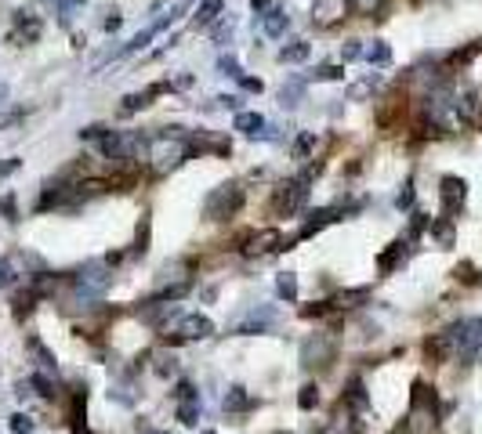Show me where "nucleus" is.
I'll list each match as a JSON object with an SVG mask.
<instances>
[{"label": "nucleus", "mask_w": 482, "mask_h": 434, "mask_svg": "<svg viewBox=\"0 0 482 434\" xmlns=\"http://www.w3.org/2000/svg\"><path fill=\"white\" fill-rule=\"evenodd\" d=\"M312 76L316 80H345V66H319Z\"/></svg>", "instance_id": "nucleus-38"}, {"label": "nucleus", "mask_w": 482, "mask_h": 434, "mask_svg": "<svg viewBox=\"0 0 482 434\" xmlns=\"http://www.w3.org/2000/svg\"><path fill=\"white\" fill-rule=\"evenodd\" d=\"M301 98H305V80L294 76L290 83H283V90H280V105H283V109H297Z\"/></svg>", "instance_id": "nucleus-24"}, {"label": "nucleus", "mask_w": 482, "mask_h": 434, "mask_svg": "<svg viewBox=\"0 0 482 434\" xmlns=\"http://www.w3.org/2000/svg\"><path fill=\"white\" fill-rule=\"evenodd\" d=\"M33 430H37V423L29 420L25 413H15V416H11V434H33Z\"/></svg>", "instance_id": "nucleus-36"}, {"label": "nucleus", "mask_w": 482, "mask_h": 434, "mask_svg": "<svg viewBox=\"0 0 482 434\" xmlns=\"http://www.w3.org/2000/svg\"><path fill=\"white\" fill-rule=\"evenodd\" d=\"M276 293H280L287 304L297 300V275H294V271H280V275H276Z\"/></svg>", "instance_id": "nucleus-27"}, {"label": "nucleus", "mask_w": 482, "mask_h": 434, "mask_svg": "<svg viewBox=\"0 0 482 434\" xmlns=\"http://www.w3.org/2000/svg\"><path fill=\"white\" fill-rule=\"evenodd\" d=\"M160 90H163V83H156V87H149V90H142V95H127V98H124V105H120V112H124V116H131V112L145 109L149 102H153V98L160 95Z\"/></svg>", "instance_id": "nucleus-25"}, {"label": "nucleus", "mask_w": 482, "mask_h": 434, "mask_svg": "<svg viewBox=\"0 0 482 434\" xmlns=\"http://www.w3.org/2000/svg\"><path fill=\"white\" fill-rule=\"evenodd\" d=\"M261 127H265V116L261 112H236V119H232V131H243L247 138H258Z\"/></svg>", "instance_id": "nucleus-20"}, {"label": "nucleus", "mask_w": 482, "mask_h": 434, "mask_svg": "<svg viewBox=\"0 0 482 434\" xmlns=\"http://www.w3.org/2000/svg\"><path fill=\"white\" fill-rule=\"evenodd\" d=\"M218 69L225 73V76H243V69H239V61H236V54H222V61H218Z\"/></svg>", "instance_id": "nucleus-37"}, {"label": "nucleus", "mask_w": 482, "mask_h": 434, "mask_svg": "<svg viewBox=\"0 0 482 434\" xmlns=\"http://www.w3.org/2000/svg\"><path fill=\"white\" fill-rule=\"evenodd\" d=\"M239 83H243V90H254V95H261V80H254V76H239Z\"/></svg>", "instance_id": "nucleus-47"}, {"label": "nucleus", "mask_w": 482, "mask_h": 434, "mask_svg": "<svg viewBox=\"0 0 482 434\" xmlns=\"http://www.w3.org/2000/svg\"><path fill=\"white\" fill-rule=\"evenodd\" d=\"M348 11H352L348 0H316V4H312V22H316V25H334V22H341Z\"/></svg>", "instance_id": "nucleus-9"}, {"label": "nucleus", "mask_w": 482, "mask_h": 434, "mask_svg": "<svg viewBox=\"0 0 482 434\" xmlns=\"http://www.w3.org/2000/svg\"><path fill=\"white\" fill-rule=\"evenodd\" d=\"M348 8H352L355 15H377V11L384 8V0H348Z\"/></svg>", "instance_id": "nucleus-35"}, {"label": "nucleus", "mask_w": 482, "mask_h": 434, "mask_svg": "<svg viewBox=\"0 0 482 434\" xmlns=\"http://www.w3.org/2000/svg\"><path fill=\"white\" fill-rule=\"evenodd\" d=\"M193 156V141L182 134V127H171L156 138H149V156L145 163L153 167L156 174H171L174 167H182Z\"/></svg>", "instance_id": "nucleus-1"}, {"label": "nucleus", "mask_w": 482, "mask_h": 434, "mask_svg": "<svg viewBox=\"0 0 482 434\" xmlns=\"http://www.w3.org/2000/svg\"><path fill=\"white\" fill-rule=\"evenodd\" d=\"M297 406L305 409V413H309V409H316V406H319V387H316V384H305V387H301Z\"/></svg>", "instance_id": "nucleus-32"}, {"label": "nucleus", "mask_w": 482, "mask_h": 434, "mask_svg": "<svg viewBox=\"0 0 482 434\" xmlns=\"http://www.w3.org/2000/svg\"><path fill=\"white\" fill-rule=\"evenodd\" d=\"M280 246H283V235H280L276 228H265V232L251 235L247 254H272V250H280Z\"/></svg>", "instance_id": "nucleus-16"}, {"label": "nucleus", "mask_w": 482, "mask_h": 434, "mask_svg": "<svg viewBox=\"0 0 482 434\" xmlns=\"http://www.w3.org/2000/svg\"><path fill=\"white\" fill-rule=\"evenodd\" d=\"M276 322V307H268V304H261V307H251V312L239 319L236 326H232V333L236 336H251V333H265L268 326Z\"/></svg>", "instance_id": "nucleus-8"}, {"label": "nucleus", "mask_w": 482, "mask_h": 434, "mask_svg": "<svg viewBox=\"0 0 482 434\" xmlns=\"http://www.w3.org/2000/svg\"><path fill=\"white\" fill-rule=\"evenodd\" d=\"M18 170V160H8V163H0V177H8V174H15Z\"/></svg>", "instance_id": "nucleus-48"}, {"label": "nucleus", "mask_w": 482, "mask_h": 434, "mask_svg": "<svg viewBox=\"0 0 482 434\" xmlns=\"http://www.w3.org/2000/svg\"><path fill=\"white\" fill-rule=\"evenodd\" d=\"M218 102H222L225 109H236V112H239V98H236V95H232V98H218Z\"/></svg>", "instance_id": "nucleus-50"}, {"label": "nucleus", "mask_w": 482, "mask_h": 434, "mask_svg": "<svg viewBox=\"0 0 482 434\" xmlns=\"http://www.w3.org/2000/svg\"><path fill=\"white\" fill-rule=\"evenodd\" d=\"M22 275H25V254L0 257V286H15Z\"/></svg>", "instance_id": "nucleus-13"}, {"label": "nucleus", "mask_w": 482, "mask_h": 434, "mask_svg": "<svg viewBox=\"0 0 482 434\" xmlns=\"http://www.w3.org/2000/svg\"><path fill=\"white\" fill-rule=\"evenodd\" d=\"M232 29H236V22H232L229 15H222L214 25H210V37H214V44H225V40L232 37Z\"/></svg>", "instance_id": "nucleus-31"}, {"label": "nucleus", "mask_w": 482, "mask_h": 434, "mask_svg": "<svg viewBox=\"0 0 482 434\" xmlns=\"http://www.w3.org/2000/svg\"><path fill=\"white\" fill-rule=\"evenodd\" d=\"M363 58L370 61V66H388V61H391V47L384 40H374L370 47H363Z\"/></svg>", "instance_id": "nucleus-28"}, {"label": "nucleus", "mask_w": 482, "mask_h": 434, "mask_svg": "<svg viewBox=\"0 0 482 434\" xmlns=\"http://www.w3.org/2000/svg\"><path fill=\"white\" fill-rule=\"evenodd\" d=\"M185 398H200V391H196L189 380H178V387H174V401H185Z\"/></svg>", "instance_id": "nucleus-43"}, {"label": "nucleus", "mask_w": 482, "mask_h": 434, "mask_svg": "<svg viewBox=\"0 0 482 434\" xmlns=\"http://www.w3.org/2000/svg\"><path fill=\"white\" fill-rule=\"evenodd\" d=\"M222 11H225L222 0H203V4L196 8V29H210V25L222 18Z\"/></svg>", "instance_id": "nucleus-21"}, {"label": "nucleus", "mask_w": 482, "mask_h": 434, "mask_svg": "<svg viewBox=\"0 0 482 434\" xmlns=\"http://www.w3.org/2000/svg\"><path fill=\"white\" fill-rule=\"evenodd\" d=\"M428 225H432V221H428V213H420V210H413V213H410V232H406V242H410V239H417V235L425 232Z\"/></svg>", "instance_id": "nucleus-34"}, {"label": "nucleus", "mask_w": 482, "mask_h": 434, "mask_svg": "<svg viewBox=\"0 0 482 434\" xmlns=\"http://www.w3.org/2000/svg\"><path fill=\"white\" fill-rule=\"evenodd\" d=\"M464 199H468V181L457 177V174H446L439 181V203H442V217H457L464 210Z\"/></svg>", "instance_id": "nucleus-6"}, {"label": "nucleus", "mask_w": 482, "mask_h": 434, "mask_svg": "<svg viewBox=\"0 0 482 434\" xmlns=\"http://www.w3.org/2000/svg\"><path fill=\"white\" fill-rule=\"evenodd\" d=\"M29 387H37L40 398H54V384L47 377H33V380H29Z\"/></svg>", "instance_id": "nucleus-42"}, {"label": "nucleus", "mask_w": 482, "mask_h": 434, "mask_svg": "<svg viewBox=\"0 0 482 434\" xmlns=\"http://www.w3.org/2000/svg\"><path fill=\"white\" fill-rule=\"evenodd\" d=\"M457 278H464V283H478V271H475L471 264H461V268H457Z\"/></svg>", "instance_id": "nucleus-45"}, {"label": "nucleus", "mask_w": 482, "mask_h": 434, "mask_svg": "<svg viewBox=\"0 0 482 434\" xmlns=\"http://www.w3.org/2000/svg\"><path fill=\"white\" fill-rule=\"evenodd\" d=\"M113 283V275H109V264L105 261H91V264H84L76 275H73V293L76 300L87 307V300H98Z\"/></svg>", "instance_id": "nucleus-3"}, {"label": "nucleus", "mask_w": 482, "mask_h": 434, "mask_svg": "<svg viewBox=\"0 0 482 434\" xmlns=\"http://www.w3.org/2000/svg\"><path fill=\"white\" fill-rule=\"evenodd\" d=\"M251 8H254L258 15H265V11H268V0H251Z\"/></svg>", "instance_id": "nucleus-51"}, {"label": "nucleus", "mask_w": 482, "mask_h": 434, "mask_svg": "<svg viewBox=\"0 0 482 434\" xmlns=\"http://www.w3.org/2000/svg\"><path fill=\"white\" fill-rule=\"evenodd\" d=\"M243 199H247V196H243V184H239V181H225V184H218V189L203 199V213H207V221H229V217H236V213H239Z\"/></svg>", "instance_id": "nucleus-2"}, {"label": "nucleus", "mask_w": 482, "mask_h": 434, "mask_svg": "<svg viewBox=\"0 0 482 434\" xmlns=\"http://www.w3.org/2000/svg\"><path fill=\"white\" fill-rule=\"evenodd\" d=\"M178 420H182L185 427H196V423H200V398L178 401Z\"/></svg>", "instance_id": "nucleus-29"}, {"label": "nucleus", "mask_w": 482, "mask_h": 434, "mask_svg": "<svg viewBox=\"0 0 482 434\" xmlns=\"http://www.w3.org/2000/svg\"><path fill=\"white\" fill-rule=\"evenodd\" d=\"M15 25H18V37L25 44H37L40 33H44V22L33 15V11H15Z\"/></svg>", "instance_id": "nucleus-12"}, {"label": "nucleus", "mask_w": 482, "mask_h": 434, "mask_svg": "<svg viewBox=\"0 0 482 434\" xmlns=\"http://www.w3.org/2000/svg\"><path fill=\"white\" fill-rule=\"evenodd\" d=\"M406 257H410V242H406V239H396V242H391L388 250L377 257V268H381V275H391V271H396V268H399Z\"/></svg>", "instance_id": "nucleus-11"}, {"label": "nucleus", "mask_w": 482, "mask_h": 434, "mask_svg": "<svg viewBox=\"0 0 482 434\" xmlns=\"http://www.w3.org/2000/svg\"><path fill=\"white\" fill-rule=\"evenodd\" d=\"M174 369H178V362H174V358H160V365H156V373H160V377H171Z\"/></svg>", "instance_id": "nucleus-46"}, {"label": "nucleus", "mask_w": 482, "mask_h": 434, "mask_svg": "<svg viewBox=\"0 0 482 434\" xmlns=\"http://www.w3.org/2000/svg\"><path fill=\"white\" fill-rule=\"evenodd\" d=\"M309 54H312L309 40H294V44H287L280 51V61H283V66H297V61H309Z\"/></svg>", "instance_id": "nucleus-26"}, {"label": "nucleus", "mask_w": 482, "mask_h": 434, "mask_svg": "<svg viewBox=\"0 0 482 434\" xmlns=\"http://www.w3.org/2000/svg\"><path fill=\"white\" fill-rule=\"evenodd\" d=\"M359 54H363V44H359V40H345L341 44V61H355Z\"/></svg>", "instance_id": "nucleus-41"}, {"label": "nucleus", "mask_w": 482, "mask_h": 434, "mask_svg": "<svg viewBox=\"0 0 482 434\" xmlns=\"http://www.w3.org/2000/svg\"><path fill=\"white\" fill-rule=\"evenodd\" d=\"M363 300H370V290H367V286H359V290H341L334 300H326V304H330V312H352V307H359Z\"/></svg>", "instance_id": "nucleus-14"}, {"label": "nucleus", "mask_w": 482, "mask_h": 434, "mask_svg": "<svg viewBox=\"0 0 482 434\" xmlns=\"http://www.w3.org/2000/svg\"><path fill=\"white\" fill-rule=\"evenodd\" d=\"M287 25H290V15L283 8H268L261 15V29H265V37H283L287 33Z\"/></svg>", "instance_id": "nucleus-17"}, {"label": "nucleus", "mask_w": 482, "mask_h": 434, "mask_svg": "<svg viewBox=\"0 0 482 434\" xmlns=\"http://www.w3.org/2000/svg\"><path fill=\"white\" fill-rule=\"evenodd\" d=\"M0 213H4V221H18V210H15V196H4V199H0Z\"/></svg>", "instance_id": "nucleus-44"}, {"label": "nucleus", "mask_w": 482, "mask_h": 434, "mask_svg": "<svg viewBox=\"0 0 482 434\" xmlns=\"http://www.w3.org/2000/svg\"><path fill=\"white\" fill-rule=\"evenodd\" d=\"M149 250V213L142 217V225H138V242H134V254H145Z\"/></svg>", "instance_id": "nucleus-40"}, {"label": "nucleus", "mask_w": 482, "mask_h": 434, "mask_svg": "<svg viewBox=\"0 0 482 434\" xmlns=\"http://www.w3.org/2000/svg\"><path fill=\"white\" fill-rule=\"evenodd\" d=\"M200 434H214V430H200Z\"/></svg>", "instance_id": "nucleus-52"}, {"label": "nucleus", "mask_w": 482, "mask_h": 434, "mask_svg": "<svg viewBox=\"0 0 482 434\" xmlns=\"http://www.w3.org/2000/svg\"><path fill=\"white\" fill-rule=\"evenodd\" d=\"M341 406H348L352 413H363L367 406H370V394H367V384L359 380V377H352L348 380V391H345V401Z\"/></svg>", "instance_id": "nucleus-15"}, {"label": "nucleus", "mask_w": 482, "mask_h": 434, "mask_svg": "<svg viewBox=\"0 0 482 434\" xmlns=\"http://www.w3.org/2000/svg\"><path fill=\"white\" fill-rule=\"evenodd\" d=\"M58 4H62V0H58Z\"/></svg>", "instance_id": "nucleus-54"}, {"label": "nucleus", "mask_w": 482, "mask_h": 434, "mask_svg": "<svg viewBox=\"0 0 482 434\" xmlns=\"http://www.w3.org/2000/svg\"><path fill=\"white\" fill-rule=\"evenodd\" d=\"M116 29H120V15L113 11V18H105V33H116Z\"/></svg>", "instance_id": "nucleus-49"}, {"label": "nucleus", "mask_w": 482, "mask_h": 434, "mask_svg": "<svg viewBox=\"0 0 482 434\" xmlns=\"http://www.w3.org/2000/svg\"><path fill=\"white\" fill-rule=\"evenodd\" d=\"M276 434H290V430H276Z\"/></svg>", "instance_id": "nucleus-53"}, {"label": "nucleus", "mask_w": 482, "mask_h": 434, "mask_svg": "<svg viewBox=\"0 0 482 434\" xmlns=\"http://www.w3.org/2000/svg\"><path fill=\"white\" fill-rule=\"evenodd\" d=\"M25 344H29V351H33V358H37V362H40L44 369H54V365H58V362H54V355H51V351H47L44 344H40L37 336H25Z\"/></svg>", "instance_id": "nucleus-30"}, {"label": "nucleus", "mask_w": 482, "mask_h": 434, "mask_svg": "<svg viewBox=\"0 0 482 434\" xmlns=\"http://www.w3.org/2000/svg\"><path fill=\"white\" fill-rule=\"evenodd\" d=\"M312 174H316V170H305V174H297V177L283 181L280 189H276L272 210H276V213H297L301 206H305V199H309V184H312Z\"/></svg>", "instance_id": "nucleus-4"}, {"label": "nucleus", "mask_w": 482, "mask_h": 434, "mask_svg": "<svg viewBox=\"0 0 482 434\" xmlns=\"http://www.w3.org/2000/svg\"><path fill=\"white\" fill-rule=\"evenodd\" d=\"M193 148H200V152H214V156H225V152H232L229 138H214V134H203V131L193 138Z\"/></svg>", "instance_id": "nucleus-23"}, {"label": "nucleus", "mask_w": 482, "mask_h": 434, "mask_svg": "<svg viewBox=\"0 0 482 434\" xmlns=\"http://www.w3.org/2000/svg\"><path fill=\"white\" fill-rule=\"evenodd\" d=\"M330 221H338V210L334 206H323V210H316V213H309V221L301 225V232H297V239H309L312 232H319V228H326Z\"/></svg>", "instance_id": "nucleus-18"}, {"label": "nucleus", "mask_w": 482, "mask_h": 434, "mask_svg": "<svg viewBox=\"0 0 482 434\" xmlns=\"http://www.w3.org/2000/svg\"><path fill=\"white\" fill-rule=\"evenodd\" d=\"M413 196H417V192H413V181H406L403 189H399V196H396V206H399V210H410V206H413Z\"/></svg>", "instance_id": "nucleus-39"}, {"label": "nucleus", "mask_w": 482, "mask_h": 434, "mask_svg": "<svg viewBox=\"0 0 482 434\" xmlns=\"http://www.w3.org/2000/svg\"><path fill=\"white\" fill-rule=\"evenodd\" d=\"M334 355H338V344H334L330 333H316L301 344V365L305 369H326L330 362H334Z\"/></svg>", "instance_id": "nucleus-5"}, {"label": "nucleus", "mask_w": 482, "mask_h": 434, "mask_svg": "<svg viewBox=\"0 0 482 434\" xmlns=\"http://www.w3.org/2000/svg\"><path fill=\"white\" fill-rule=\"evenodd\" d=\"M312 148H316V131H305V134H301V138L294 141V156H297V160H305Z\"/></svg>", "instance_id": "nucleus-33"}, {"label": "nucleus", "mask_w": 482, "mask_h": 434, "mask_svg": "<svg viewBox=\"0 0 482 434\" xmlns=\"http://www.w3.org/2000/svg\"><path fill=\"white\" fill-rule=\"evenodd\" d=\"M428 228H432V239L442 246V250H449V246H454V239H457V232H454V217H435Z\"/></svg>", "instance_id": "nucleus-19"}, {"label": "nucleus", "mask_w": 482, "mask_h": 434, "mask_svg": "<svg viewBox=\"0 0 482 434\" xmlns=\"http://www.w3.org/2000/svg\"><path fill=\"white\" fill-rule=\"evenodd\" d=\"M222 406H225V413H247V409H254V398L247 394V387H229Z\"/></svg>", "instance_id": "nucleus-22"}, {"label": "nucleus", "mask_w": 482, "mask_h": 434, "mask_svg": "<svg viewBox=\"0 0 482 434\" xmlns=\"http://www.w3.org/2000/svg\"><path fill=\"white\" fill-rule=\"evenodd\" d=\"M207 336H214V322L207 315H182L174 333H167L171 344H189V340H207Z\"/></svg>", "instance_id": "nucleus-7"}, {"label": "nucleus", "mask_w": 482, "mask_h": 434, "mask_svg": "<svg viewBox=\"0 0 482 434\" xmlns=\"http://www.w3.org/2000/svg\"><path fill=\"white\" fill-rule=\"evenodd\" d=\"M457 119H461V127H475L482 119V102L475 90H457Z\"/></svg>", "instance_id": "nucleus-10"}]
</instances>
